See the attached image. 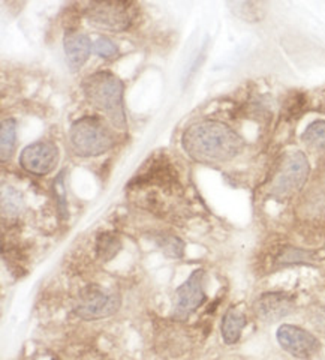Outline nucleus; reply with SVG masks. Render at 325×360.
<instances>
[{"label":"nucleus","mask_w":325,"mask_h":360,"mask_svg":"<svg viewBox=\"0 0 325 360\" xmlns=\"http://www.w3.org/2000/svg\"><path fill=\"white\" fill-rule=\"evenodd\" d=\"M63 47L66 59H68L69 68L72 71L81 70L83 65L87 62L88 56L92 53V42L88 37L77 30H68L63 39Z\"/></svg>","instance_id":"nucleus-11"},{"label":"nucleus","mask_w":325,"mask_h":360,"mask_svg":"<svg viewBox=\"0 0 325 360\" xmlns=\"http://www.w3.org/2000/svg\"><path fill=\"white\" fill-rule=\"evenodd\" d=\"M315 262V254L300 250L296 246H282L276 252L273 258L274 267H285V266H296V264H310Z\"/></svg>","instance_id":"nucleus-13"},{"label":"nucleus","mask_w":325,"mask_h":360,"mask_svg":"<svg viewBox=\"0 0 325 360\" xmlns=\"http://www.w3.org/2000/svg\"><path fill=\"white\" fill-rule=\"evenodd\" d=\"M153 240L159 250L170 258H182L185 255V242L170 233H154Z\"/></svg>","instance_id":"nucleus-16"},{"label":"nucleus","mask_w":325,"mask_h":360,"mask_svg":"<svg viewBox=\"0 0 325 360\" xmlns=\"http://www.w3.org/2000/svg\"><path fill=\"white\" fill-rule=\"evenodd\" d=\"M25 207L23 195L20 194V191L13 186H2V215L4 218L9 217L14 218L18 217L21 210Z\"/></svg>","instance_id":"nucleus-17"},{"label":"nucleus","mask_w":325,"mask_h":360,"mask_svg":"<svg viewBox=\"0 0 325 360\" xmlns=\"http://www.w3.org/2000/svg\"><path fill=\"white\" fill-rule=\"evenodd\" d=\"M69 144L77 156L93 158L114 148L116 137L105 123L93 116L77 119L69 128Z\"/></svg>","instance_id":"nucleus-3"},{"label":"nucleus","mask_w":325,"mask_h":360,"mask_svg":"<svg viewBox=\"0 0 325 360\" xmlns=\"http://www.w3.org/2000/svg\"><path fill=\"white\" fill-rule=\"evenodd\" d=\"M244 328H246V315L237 308H230L225 312V315H223L222 324H220L222 340L228 345L239 342Z\"/></svg>","instance_id":"nucleus-12"},{"label":"nucleus","mask_w":325,"mask_h":360,"mask_svg":"<svg viewBox=\"0 0 325 360\" xmlns=\"http://www.w3.org/2000/svg\"><path fill=\"white\" fill-rule=\"evenodd\" d=\"M301 140L315 150H325V120H315L303 132Z\"/></svg>","instance_id":"nucleus-18"},{"label":"nucleus","mask_w":325,"mask_h":360,"mask_svg":"<svg viewBox=\"0 0 325 360\" xmlns=\"http://www.w3.org/2000/svg\"><path fill=\"white\" fill-rule=\"evenodd\" d=\"M120 303L117 292L104 290L99 285H87L77 299L75 314L87 321L108 319L119 311Z\"/></svg>","instance_id":"nucleus-6"},{"label":"nucleus","mask_w":325,"mask_h":360,"mask_svg":"<svg viewBox=\"0 0 325 360\" xmlns=\"http://www.w3.org/2000/svg\"><path fill=\"white\" fill-rule=\"evenodd\" d=\"M313 323H315V328L325 335V307L313 314Z\"/></svg>","instance_id":"nucleus-21"},{"label":"nucleus","mask_w":325,"mask_h":360,"mask_svg":"<svg viewBox=\"0 0 325 360\" xmlns=\"http://www.w3.org/2000/svg\"><path fill=\"white\" fill-rule=\"evenodd\" d=\"M294 309V297L282 291L264 292L253 303V312L256 319L264 323H276L293 314Z\"/></svg>","instance_id":"nucleus-10"},{"label":"nucleus","mask_w":325,"mask_h":360,"mask_svg":"<svg viewBox=\"0 0 325 360\" xmlns=\"http://www.w3.org/2000/svg\"><path fill=\"white\" fill-rule=\"evenodd\" d=\"M17 143V123L14 119H4L0 125V156L5 162L14 155Z\"/></svg>","instance_id":"nucleus-15"},{"label":"nucleus","mask_w":325,"mask_h":360,"mask_svg":"<svg viewBox=\"0 0 325 360\" xmlns=\"http://www.w3.org/2000/svg\"><path fill=\"white\" fill-rule=\"evenodd\" d=\"M310 173L307 156L303 152H291L279 161L270 182V194L277 200H286L300 193Z\"/></svg>","instance_id":"nucleus-4"},{"label":"nucleus","mask_w":325,"mask_h":360,"mask_svg":"<svg viewBox=\"0 0 325 360\" xmlns=\"http://www.w3.org/2000/svg\"><path fill=\"white\" fill-rule=\"evenodd\" d=\"M182 144L190 160L201 164L228 162L244 148L240 135L219 120H199L189 125Z\"/></svg>","instance_id":"nucleus-1"},{"label":"nucleus","mask_w":325,"mask_h":360,"mask_svg":"<svg viewBox=\"0 0 325 360\" xmlns=\"http://www.w3.org/2000/svg\"><path fill=\"white\" fill-rule=\"evenodd\" d=\"M54 195L55 201L59 205V213L60 217L65 219L68 218V201H66V194H65V185H63V173H60L55 179L54 182Z\"/></svg>","instance_id":"nucleus-20"},{"label":"nucleus","mask_w":325,"mask_h":360,"mask_svg":"<svg viewBox=\"0 0 325 360\" xmlns=\"http://www.w3.org/2000/svg\"><path fill=\"white\" fill-rule=\"evenodd\" d=\"M93 51L99 56V58L111 59V58H114V56L117 54V45L113 41H111L110 38L100 37L93 44Z\"/></svg>","instance_id":"nucleus-19"},{"label":"nucleus","mask_w":325,"mask_h":360,"mask_svg":"<svg viewBox=\"0 0 325 360\" xmlns=\"http://www.w3.org/2000/svg\"><path fill=\"white\" fill-rule=\"evenodd\" d=\"M59 162L58 146L48 141H38L26 146L20 155V165L35 176L50 174Z\"/></svg>","instance_id":"nucleus-9"},{"label":"nucleus","mask_w":325,"mask_h":360,"mask_svg":"<svg viewBox=\"0 0 325 360\" xmlns=\"http://www.w3.org/2000/svg\"><path fill=\"white\" fill-rule=\"evenodd\" d=\"M121 250V240L114 233H100L96 239V255L100 262H110Z\"/></svg>","instance_id":"nucleus-14"},{"label":"nucleus","mask_w":325,"mask_h":360,"mask_svg":"<svg viewBox=\"0 0 325 360\" xmlns=\"http://www.w3.org/2000/svg\"><path fill=\"white\" fill-rule=\"evenodd\" d=\"M83 92L96 110L102 111L116 128H126L123 83L110 71H98L84 78Z\"/></svg>","instance_id":"nucleus-2"},{"label":"nucleus","mask_w":325,"mask_h":360,"mask_svg":"<svg viewBox=\"0 0 325 360\" xmlns=\"http://www.w3.org/2000/svg\"><path fill=\"white\" fill-rule=\"evenodd\" d=\"M206 272L195 270L174 292L173 319L186 321L190 314L195 312L206 302Z\"/></svg>","instance_id":"nucleus-7"},{"label":"nucleus","mask_w":325,"mask_h":360,"mask_svg":"<svg viewBox=\"0 0 325 360\" xmlns=\"http://www.w3.org/2000/svg\"><path fill=\"white\" fill-rule=\"evenodd\" d=\"M135 13V5L131 2H91L86 5L84 17L95 27L121 32L131 27Z\"/></svg>","instance_id":"nucleus-5"},{"label":"nucleus","mask_w":325,"mask_h":360,"mask_svg":"<svg viewBox=\"0 0 325 360\" xmlns=\"http://www.w3.org/2000/svg\"><path fill=\"white\" fill-rule=\"evenodd\" d=\"M276 338L279 345L297 359L307 360L315 356L321 348V342L317 336L294 324L280 326L276 332Z\"/></svg>","instance_id":"nucleus-8"}]
</instances>
